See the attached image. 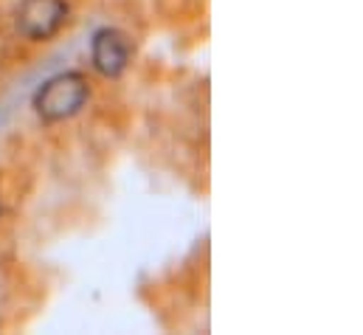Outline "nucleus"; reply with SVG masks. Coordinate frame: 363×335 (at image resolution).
I'll use <instances>...</instances> for the list:
<instances>
[{
	"instance_id": "nucleus-1",
	"label": "nucleus",
	"mask_w": 363,
	"mask_h": 335,
	"mask_svg": "<svg viewBox=\"0 0 363 335\" xmlns=\"http://www.w3.org/2000/svg\"><path fill=\"white\" fill-rule=\"evenodd\" d=\"M91 99V84L85 79V74L79 71H65L51 77L34 93V110L43 121L57 124L65 121L71 116H77Z\"/></svg>"
},
{
	"instance_id": "nucleus-2",
	"label": "nucleus",
	"mask_w": 363,
	"mask_h": 335,
	"mask_svg": "<svg viewBox=\"0 0 363 335\" xmlns=\"http://www.w3.org/2000/svg\"><path fill=\"white\" fill-rule=\"evenodd\" d=\"M68 20V0H23L17 9V34L43 43L51 40Z\"/></svg>"
},
{
	"instance_id": "nucleus-3",
	"label": "nucleus",
	"mask_w": 363,
	"mask_h": 335,
	"mask_svg": "<svg viewBox=\"0 0 363 335\" xmlns=\"http://www.w3.org/2000/svg\"><path fill=\"white\" fill-rule=\"evenodd\" d=\"M133 60V43L124 31L118 28H99L91 40V62L93 68L107 77V79H116L127 71Z\"/></svg>"
}]
</instances>
